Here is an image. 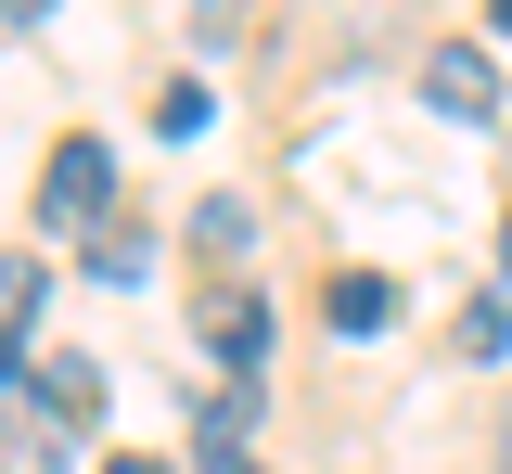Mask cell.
Listing matches in <instances>:
<instances>
[{"mask_svg":"<svg viewBox=\"0 0 512 474\" xmlns=\"http://www.w3.org/2000/svg\"><path fill=\"white\" fill-rule=\"evenodd\" d=\"M154 270V231H141V218H103V231H90V282H141Z\"/></svg>","mask_w":512,"mask_h":474,"instance_id":"obj_6","label":"cell"},{"mask_svg":"<svg viewBox=\"0 0 512 474\" xmlns=\"http://www.w3.org/2000/svg\"><path fill=\"white\" fill-rule=\"evenodd\" d=\"M192 474H269V462H256L244 436H192Z\"/></svg>","mask_w":512,"mask_h":474,"instance_id":"obj_11","label":"cell"},{"mask_svg":"<svg viewBox=\"0 0 512 474\" xmlns=\"http://www.w3.org/2000/svg\"><path fill=\"white\" fill-rule=\"evenodd\" d=\"M13 474H77V436H64V423H39V436L13 449Z\"/></svg>","mask_w":512,"mask_h":474,"instance_id":"obj_10","label":"cell"},{"mask_svg":"<svg viewBox=\"0 0 512 474\" xmlns=\"http://www.w3.org/2000/svg\"><path fill=\"white\" fill-rule=\"evenodd\" d=\"M103 474H167V462H141V449H128V462H103Z\"/></svg>","mask_w":512,"mask_h":474,"instance_id":"obj_12","label":"cell"},{"mask_svg":"<svg viewBox=\"0 0 512 474\" xmlns=\"http://www.w3.org/2000/svg\"><path fill=\"white\" fill-rule=\"evenodd\" d=\"M39 218L52 231H103L116 218V154L77 129V141H52V180H39Z\"/></svg>","mask_w":512,"mask_h":474,"instance_id":"obj_2","label":"cell"},{"mask_svg":"<svg viewBox=\"0 0 512 474\" xmlns=\"http://www.w3.org/2000/svg\"><path fill=\"white\" fill-rule=\"evenodd\" d=\"M487 26H500V39H512V0H487Z\"/></svg>","mask_w":512,"mask_h":474,"instance_id":"obj_13","label":"cell"},{"mask_svg":"<svg viewBox=\"0 0 512 474\" xmlns=\"http://www.w3.org/2000/svg\"><path fill=\"white\" fill-rule=\"evenodd\" d=\"M39 295H52V270H39V257H0V346H26Z\"/></svg>","mask_w":512,"mask_h":474,"instance_id":"obj_7","label":"cell"},{"mask_svg":"<svg viewBox=\"0 0 512 474\" xmlns=\"http://www.w3.org/2000/svg\"><path fill=\"white\" fill-rule=\"evenodd\" d=\"M500 270H512V218H500Z\"/></svg>","mask_w":512,"mask_h":474,"instance_id":"obj_14","label":"cell"},{"mask_svg":"<svg viewBox=\"0 0 512 474\" xmlns=\"http://www.w3.org/2000/svg\"><path fill=\"white\" fill-rule=\"evenodd\" d=\"M423 103H436V116H461V129H487V116H500L512 90H500V65H487L474 39H448L436 65H423Z\"/></svg>","mask_w":512,"mask_h":474,"instance_id":"obj_3","label":"cell"},{"mask_svg":"<svg viewBox=\"0 0 512 474\" xmlns=\"http://www.w3.org/2000/svg\"><path fill=\"white\" fill-rule=\"evenodd\" d=\"M384 321H397V282H384V270H346V282H333V334H384Z\"/></svg>","mask_w":512,"mask_h":474,"instance_id":"obj_5","label":"cell"},{"mask_svg":"<svg viewBox=\"0 0 512 474\" xmlns=\"http://www.w3.org/2000/svg\"><path fill=\"white\" fill-rule=\"evenodd\" d=\"M500 474H512V423H500Z\"/></svg>","mask_w":512,"mask_h":474,"instance_id":"obj_15","label":"cell"},{"mask_svg":"<svg viewBox=\"0 0 512 474\" xmlns=\"http://www.w3.org/2000/svg\"><path fill=\"white\" fill-rule=\"evenodd\" d=\"M0 398H26L39 423H64V436H90L116 385H103V359H90V346H52V359H13V372H0Z\"/></svg>","mask_w":512,"mask_h":474,"instance_id":"obj_1","label":"cell"},{"mask_svg":"<svg viewBox=\"0 0 512 474\" xmlns=\"http://www.w3.org/2000/svg\"><path fill=\"white\" fill-rule=\"evenodd\" d=\"M192 321H205V346H218L244 385L269 372V295H244V282H205V308H192Z\"/></svg>","mask_w":512,"mask_h":474,"instance_id":"obj_4","label":"cell"},{"mask_svg":"<svg viewBox=\"0 0 512 474\" xmlns=\"http://www.w3.org/2000/svg\"><path fill=\"white\" fill-rule=\"evenodd\" d=\"M500 346H512V308H500V295H474V308H461V359H500Z\"/></svg>","mask_w":512,"mask_h":474,"instance_id":"obj_9","label":"cell"},{"mask_svg":"<svg viewBox=\"0 0 512 474\" xmlns=\"http://www.w3.org/2000/svg\"><path fill=\"white\" fill-rule=\"evenodd\" d=\"M192 244H205V257H244V193H205V205H192Z\"/></svg>","mask_w":512,"mask_h":474,"instance_id":"obj_8","label":"cell"}]
</instances>
